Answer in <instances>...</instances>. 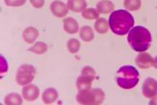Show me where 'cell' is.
I'll list each match as a JSON object with an SVG mask.
<instances>
[{
  "label": "cell",
  "mask_w": 157,
  "mask_h": 105,
  "mask_svg": "<svg viewBox=\"0 0 157 105\" xmlns=\"http://www.w3.org/2000/svg\"><path fill=\"white\" fill-rule=\"evenodd\" d=\"M134 17L126 10H116L109 15V26L113 33L117 35L127 34L133 27Z\"/></svg>",
  "instance_id": "obj_1"
},
{
  "label": "cell",
  "mask_w": 157,
  "mask_h": 105,
  "mask_svg": "<svg viewBox=\"0 0 157 105\" xmlns=\"http://www.w3.org/2000/svg\"><path fill=\"white\" fill-rule=\"evenodd\" d=\"M128 41L135 51L144 52L151 46L152 36L145 27L136 26L129 31Z\"/></svg>",
  "instance_id": "obj_2"
},
{
  "label": "cell",
  "mask_w": 157,
  "mask_h": 105,
  "mask_svg": "<svg viewBox=\"0 0 157 105\" xmlns=\"http://www.w3.org/2000/svg\"><path fill=\"white\" fill-rule=\"evenodd\" d=\"M139 82V73L132 66L121 67L117 72V84L123 89H132Z\"/></svg>",
  "instance_id": "obj_3"
},
{
  "label": "cell",
  "mask_w": 157,
  "mask_h": 105,
  "mask_svg": "<svg viewBox=\"0 0 157 105\" xmlns=\"http://www.w3.org/2000/svg\"><path fill=\"white\" fill-rule=\"evenodd\" d=\"M105 95L102 90L94 88L79 91L76 95V101L78 103L85 105H96L103 103Z\"/></svg>",
  "instance_id": "obj_4"
},
{
  "label": "cell",
  "mask_w": 157,
  "mask_h": 105,
  "mask_svg": "<svg viewBox=\"0 0 157 105\" xmlns=\"http://www.w3.org/2000/svg\"><path fill=\"white\" fill-rule=\"evenodd\" d=\"M95 76H96V73L93 68L88 67V66L85 67L81 71V75L79 76L76 81L77 89L79 91L90 89L92 86V83L95 78Z\"/></svg>",
  "instance_id": "obj_5"
},
{
  "label": "cell",
  "mask_w": 157,
  "mask_h": 105,
  "mask_svg": "<svg viewBox=\"0 0 157 105\" xmlns=\"http://www.w3.org/2000/svg\"><path fill=\"white\" fill-rule=\"evenodd\" d=\"M36 70L32 65L21 66L16 73V82L20 85H27L33 81L35 77Z\"/></svg>",
  "instance_id": "obj_6"
},
{
  "label": "cell",
  "mask_w": 157,
  "mask_h": 105,
  "mask_svg": "<svg viewBox=\"0 0 157 105\" xmlns=\"http://www.w3.org/2000/svg\"><path fill=\"white\" fill-rule=\"evenodd\" d=\"M142 93L146 98H152L157 93V81L152 77L146 78L143 84Z\"/></svg>",
  "instance_id": "obj_7"
},
{
  "label": "cell",
  "mask_w": 157,
  "mask_h": 105,
  "mask_svg": "<svg viewBox=\"0 0 157 105\" xmlns=\"http://www.w3.org/2000/svg\"><path fill=\"white\" fill-rule=\"evenodd\" d=\"M135 62H136V66H138L140 68L146 69V68H149L150 67L153 66L154 58H152V56L148 53L140 52V54L136 58Z\"/></svg>",
  "instance_id": "obj_8"
},
{
  "label": "cell",
  "mask_w": 157,
  "mask_h": 105,
  "mask_svg": "<svg viewBox=\"0 0 157 105\" xmlns=\"http://www.w3.org/2000/svg\"><path fill=\"white\" fill-rule=\"evenodd\" d=\"M50 10L55 16L62 18L67 14L68 7L63 2H61L59 0H57V1H54L50 5Z\"/></svg>",
  "instance_id": "obj_9"
},
{
  "label": "cell",
  "mask_w": 157,
  "mask_h": 105,
  "mask_svg": "<svg viewBox=\"0 0 157 105\" xmlns=\"http://www.w3.org/2000/svg\"><path fill=\"white\" fill-rule=\"evenodd\" d=\"M22 94L26 101L33 102L38 98L40 94V90L34 84H27L25 87H24Z\"/></svg>",
  "instance_id": "obj_10"
},
{
  "label": "cell",
  "mask_w": 157,
  "mask_h": 105,
  "mask_svg": "<svg viewBox=\"0 0 157 105\" xmlns=\"http://www.w3.org/2000/svg\"><path fill=\"white\" fill-rule=\"evenodd\" d=\"M64 24H63V27H64V30L67 33H70V34H75L78 32V23L77 22L72 18V17H67V18H65L64 19Z\"/></svg>",
  "instance_id": "obj_11"
},
{
  "label": "cell",
  "mask_w": 157,
  "mask_h": 105,
  "mask_svg": "<svg viewBox=\"0 0 157 105\" xmlns=\"http://www.w3.org/2000/svg\"><path fill=\"white\" fill-rule=\"evenodd\" d=\"M58 92L54 88H48L42 93V102L45 104H51L58 99Z\"/></svg>",
  "instance_id": "obj_12"
},
{
  "label": "cell",
  "mask_w": 157,
  "mask_h": 105,
  "mask_svg": "<svg viewBox=\"0 0 157 105\" xmlns=\"http://www.w3.org/2000/svg\"><path fill=\"white\" fill-rule=\"evenodd\" d=\"M38 36H39V32L34 27H28L23 33V38L28 44L33 43L38 38Z\"/></svg>",
  "instance_id": "obj_13"
},
{
  "label": "cell",
  "mask_w": 157,
  "mask_h": 105,
  "mask_svg": "<svg viewBox=\"0 0 157 105\" xmlns=\"http://www.w3.org/2000/svg\"><path fill=\"white\" fill-rule=\"evenodd\" d=\"M67 7L73 12H82L86 8V2L85 0H68Z\"/></svg>",
  "instance_id": "obj_14"
},
{
  "label": "cell",
  "mask_w": 157,
  "mask_h": 105,
  "mask_svg": "<svg viewBox=\"0 0 157 105\" xmlns=\"http://www.w3.org/2000/svg\"><path fill=\"white\" fill-rule=\"evenodd\" d=\"M114 9V4L109 0H101L97 4V11L101 14H109Z\"/></svg>",
  "instance_id": "obj_15"
},
{
  "label": "cell",
  "mask_w": 157,
  "mask_h": 105,
  "mask_svg": "<svg viewBox=\"0 0 157 105\" xmlns=\"http://www.w3.org/2000/svg\"><path fill=\"white\" fill-rule=\"evenodd\" d=\"M94 28L99 33H106L109 30V22L105 18H98L94 24Z\"/></svg>",
  "instance_id": "obj_16"
},
{
  "label": "cell",
  "mask_w": 157,
  "mask_h": 105,
  "mask_svg": "<svg viewBox=\"0 0 157 105\" xmlns=\"http://www.w3.org/2000/svg\"><path fill=\"white\" fill-rule=\"evenodd\" d=\"M80 37L84 41H91L94 38V31L89 26H83L80 30Z\"/></svg>",
  "instance_id": "obj_17"
},
{
  "label": "cell",
  "mask_w": 157,
  "mask_h": 105,
  "mask_svg": "<svg viewBox=\"0 0 157 105\" xmlns=\"http://www.w3.org/2000/svg\"><path fill=\"white\" fill-rule=\"evenodd\" d=\"M5 103L9 105H20L23 103V100L18 93H9L5 98Z\"/></svg>",
  "instance_id": "obj_18"
},
{
  "label": "cell",
  "mask_w": 157,
  "mask_h": 105,
  "mask_svg": "<svg viewBox=\"0 0 157 105\" xmlns=\"http://www.w3.org/2000/svg\"><path fill=\"white\" fill-rule=\"evenodd\" d=\"M30 51L38 54V55H42L44 53H46V51L48 50V46L44 43V42H36L33 46H32L29 49Z\"/></svg>",
  "instance_id": "obj_19"
},
{
  "label": "cell",
  "mask_w": 157,
  "mask_h": 105,
  "mask_svg": "<svg viewBox=\"0 0 157 105\" xmlns=\"http://www.w3.org/2000/svg\"><path fill=\"white\" fill-rule=\"evenodd\" d=\"M124 6L129 11H136L141 7V0H124Z\"/></svg>",
  "instance_id": "obj_20"
},
{
  "label": "cell",
  "mask_w": 157,
  "mask_h": 105,
  "mask_svg": "<svg viewBox=\"0 0 157 105\" xmlns=\"http://www.w3.org/2000/svg\"><path fill=\"white\" fill-rule=\"evenodd\" d=\"M83 17L88 20H94L96 19L99 16V12L94 8H85L82 14Z\"/></svg>",
  "instance_id": "obj_21"
},
{
  "label": "cell",
  "mask_w": 157,
  "mask_h": 105,
  "mask_svg": "<svg viewBox=\"0 0 157 105\" xmlns=\"http://www.w3.org/2000/svg\"><path fill=\"white\" fill-rule=\"evenodd\" d=\"M80 42L76 39H70L67 42V49L71 53H76L80 49Z\"/></svg>",
  "instance_id": "obj_22"
},
{
  "label": "cell",
  "mask_w": 157,
  "mask_h": 105,
  "mask_svg": "<svg viewBox=\"0 0 157 105\" xmlns=\"http://www.w3.org/2000/svg\"><path fill=\"white\" fill-rule=\"evenodd\" d=\"M25 1L26 0H5V3L8 6L17 7V6H21L24 5Z\"/></svg>",
  "instance_id": "obj_23"
},
{
  "label": "cell",
  "mask_w": 157,
  "mask_h": 105,
  "mask_svg": "<svg viewBox=\"0 0 157 105\" xmlns=\"http://www.w3.org/2000/svg\"><path fill=\"white\" fill-rule=\"evenodd\" d=\"M30 1H31V4L35 8H41L45 4V0H30Z\"/></svg>",
  "instance_id": "obj_24"
},
{
  "label": "cell",
  "mask_w": 157,
  "mask_h": 105,
  "mask_svg": "<svg viewBox=\"0 0 157 105\" xmlns=\"http://www.w3.org/2000/svg\"><path fill=\"white\" fill-rule=\"evenodd\" d=\"M1 65H2V66H1V72H2V73L7 71V63H6V61L5 60L4 57H1Z\"/></svg>",
  "instance_id": "obj_25"
},
{
  "label": "cell",
  "mask_w": 157,
  "mask_h": 105,
  "mask_svg": "<svg viewBox=\"0 0 157 105\" xmlns=\"http://www.w3.org/2000/svg\"><path fill=\"white\" fill-rule=\"evenodd\" d=\"M149 104H157V93L154 96V97H152V100L149 102Z\"/></svg>",
  "instance_id": "obj_26"
},
{
  "label": "cell",
  "mask_w": 157,
  "mask_h": 105,
  "mask_svg": "<svg viewBox=\"0 0 157 105\" xmlns=\"http://www.w3.org/2000/svg\"><path fill=\"white\" fill-rule=\"evenodd\" d=\"M153 66L155 68H157V57L155 59H154V63H153Z\"/></svg>",
  "instance_id": "obj_27"
}]
</instances>
